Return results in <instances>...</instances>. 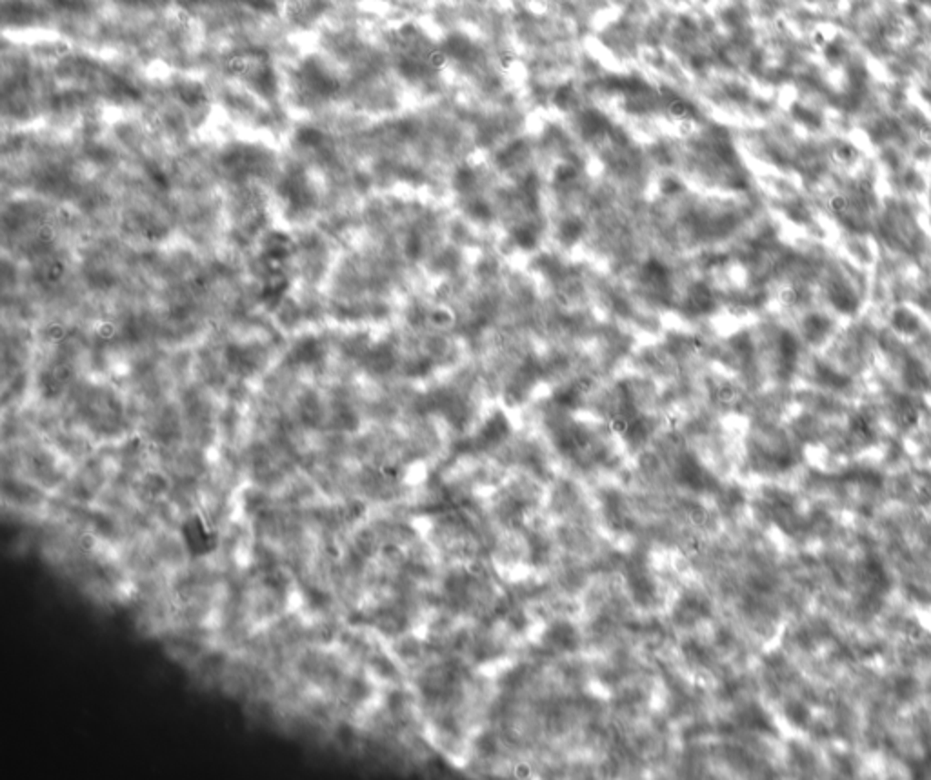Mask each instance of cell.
Listing matches in <instances>:
<instances>
[{
	"label": "cell",
	"instance_id": "6da1fadb",
	"mask_svg": "<svg viewBox=\"0 0 931 780\" xmlns=\"http://www.w3.org/2000/svg\"><path fill=\"white\" fill-rule=\"evenodd\" d=\"M184 535H185V540H187V545L195 551V553H205L213 547V536L209 535V531L204 527L202 520L200 518H193L185 527H184Z\"/></svg>",
	"mask_w": 931,
	"mask_h": 780
}]
</instances>
